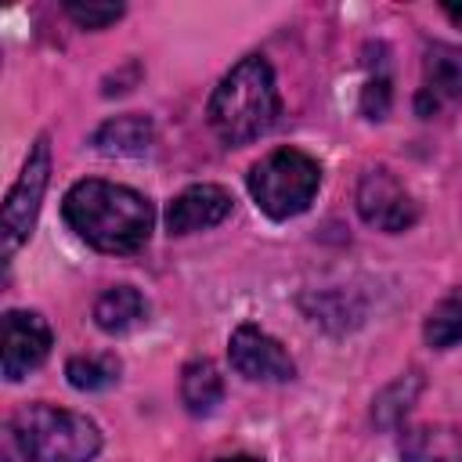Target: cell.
Returning <instances> with one entry per match:
<instances>
[{
    "instance_id": "obj_10",
    "label": "cell",
    "mask_w": 462,
    "mask_h": 462,
    "mask_svg": "<svg viewBox=\"0 0 462 462\" xmlns=\"http://www.w3.org/2000/svg\"><path fill=\"white\" fill-rule=\"evenodd\" d=\"M231 213V195L220 184H191L166 206V231L170 235H191L217 227Z\"/></svg>"
},
{
    "instance_id": "obj_5",
    "label": "cell",
    "mask_w": 462,
    "mask_h": 462,
    "mask_svg": "<svg viewBox=\"0 0 462 462\" xmlns=\"http://www.w3.org/2000/svg\"><path fill=\"white\" fill-rule=\"evenodd\" d=\"M47 184H51V141H47V134H40L36 144L29 148V159H25L14 188L7 191V202H4V213H0L4 260H11L22 249V242L32 235V224L40 217Z\"/></svg>"
},
{
    "instance_id": "obj_12",
    "label": "cell",
    "mask_w": 462,
    "mask_h": 462,
    "mask_svg": "<svg viewBox=\"0 0 462 462\" xmlns=\"http://www.w3.org/2000/svg\"><path fill=\"white\" fill-rule=\"evenodd\" d=\"M401 462H462V430L448 422H422L404 430Z\"/></svg>"
},
{
    "instance_id": "obj_22",
    "label": "cell",
    "mask_w": 462,
    "mask_h": 462,
    "mask_svg": "<svg viewBox=\"0 0 462 462\" xmlns=\"http://www.w3.org/2000/svg\"><path fill=\"white\" fill-rule=\"evenodd\" d=\"M220 462H260V458H253V455H231V458H220Z\"/></svg>"
},
{
    "instance_id": "obj_9",
    "label": "cell",
    "mask_w": 462,
    "mask_h": 462,
    "mask_svg": "<svg viewBox=\"0 0 462 462\" xmlns=\"http://www.w3.org/2000/svg\"><path fill=\"white\" fill-rule=\"evenodd\" d=\"M51 325L36 310H7L4 314V379L18 383L32 368H40L51 354Z\"/></svg>"
},
{
    "instance_id": "obj_15",
    "label": "cell",
    "mask_w": 462,
    "mask_h": 462,
    "mask_svg": "<svg viewBox=\"0 0 462 462\" xmlns=\"http://www.w3.org/2000/svg\"><path fill=\"white\" fill-rule=\"evenodd\" d=\"M300 303L310 314V321L328 332H346L365 318V303L346 289H318V292L303 296Z\"/></svg>"
},
{
    "instance_id": "obj_20",
    "label": "cell",
    "mask_w": 462,
    "mask_h": 462,
    "mask_svg": "<svg viewBox=\"0 0 462 462\" xmlns=\"http://www.w3.org/2000/svg\"><path fill=\"white\" fill-rule=\"evenodd\" d=\"M65 14L79 29H108L112 22L123 18V4H79V0H69L65 4Z\"/></svg>"
},
{
    "instance_id": "obj_21",
    "label": "cell",
    "mask_w": 462,
    "mask_h": 462,
    "mask_svg": "<svg viewBox=\"0 0 462 462\" xmlns=\"http://www.w3.org/2000/svg\"><path fill=\"white\" fill-rule=\"evenodd\" d=\"M440 11L451 18V25H458V29H462V4H444Z\"/></svg>"
},
{
    "instance_id": "obj_18",
    "label": "cell",
    "mask_w": 462,
    "mask_h": 462,
    "mask_svg": "<svg viewBox=\"0 0 462 462\" xmlns=\"http://www.w3.org/2000/svg\"><path fill=\"white\" fill-rule=\"evenodd\" d=\"M65 375L76 390H108L116 379H119V361L108 357V354H90V357H69L65 365Z\"/></svg>"
},
{
    "instance_id": "obj_3",
    "label": "cell",
    "mask_w": 462,
    "mask_h": 462,
    "mask_svg": "<svg viewBox=\"0 0 462 462\" xmlns=\"http://www.w3.org/2000/svg\"><path fill=\"white\" fill-rule=\"evenodd\" d=\"M97 451V422L58 404H22L4 422V462H90Z\"/></svg>"
},
{
    "instance_id": "obj_1",
    "label": "cell",
    "mask_w": 462,
    "mask_h": 462,
    "mask_svg": "<svg viewBox=\"0 0 462 462\" xmlns=\"http://www.w3.org/2000/svg\"><path fill=\"white\" fill-rule=\"evenodd\" d=\"M61 217L87 245H94L97 253H112V256L141 253L155 224V209L141 191L126 184L97 180V177L76 180L65 191Z\"/></svg>"
},
{
    "instance_id": "obj_14",
    "label": "cell",
    "mask_w": 462,
    "mask_h": 462,
    "mask_svg": "<svg viewBox=\"0 0 462 462\" xmlns=\"http://www.w3.org/2000/svg\"><path fill=\"white\" fill-rule=\"evenodd\" d=\"M180 401L191 415H209L224 401V375L209 357H195L180 368Z\"/></svg>"
},
{
    "instance_id": "obj_2",
    "label": "cell",
    "mask_w": 462,
    "mask_h": 462,
    "mask_svg": "<svg viewBox=\"0 0 462 462\" xmlns=\"http://www.w3.org/2000/svg\"><path fill=\"white\" fill-rule=\"evenodd\" d=\"M278 116L282 94L267 58L260 54H245L242 61H235L231 72H224V79L213 87L206 105V119L227 148H242L263 137L278 123Z\"/></svg>"
},
{
    "instance_id": "obj_13",
    "label": "cell",
    "mask_w": 462,
    "mask_h": 462,
    "mask_svg": "<svg viewBox=\"0 0 462 462\" xmlns=\"http://www.w3.org/2000/svg\"><path fill=\"white\" fill-rule=\"evenodd\" d=\"M148 318V300L134 285H112L94 300V321L108 336H123Z\"/></svg>"
},
{
    "instance_id": "obj_11",
    "label": "cell",
    "mask_w": 462,
    "mask_h": 462,
    "mask_svg": "<svg viewBox=\"0 0 462 462\" xmlns=\"http://www.w3.org/2000/svg\"><path fill=\"white\" fill-rule=\"evenodd\" d=\"M94 152L108 155V159H137V155H148L152 144H155V126L148 116L141 112H126V116H112L105 119L94 137H90Z\"/></svg>"
},
{
    "instance_id": "obj_4",
    "label": "cell",
    "mask_w": 462,
    "mask_h": 462,
    "mask_svg": "<svg viewBox=\"0 0 462 462\" xmlns=\"http://www.w3.org/2000/svg\"><path fill=\"white\" fill-rule=\"evenodd\" d=\"M245 184L260 213H267L271 220H289L310 209L321 184V166L300 148H274L260 162H253Z\"/></svg>"
},
{
    "instance_id": "obj_19",
    "label": "cell",
    "mask_w": 462,
    "mask_h": 462,
    "mask_svg": "<svg viewBox=\"0 0 462 462\" xmlns=\"http://www.w3.org/2000/svg\"><path fill=\"white\" fill-rule=\"evenodd\" d=\"M390 101H393L390 72L379 69V72H372V76L365 79V87H361V116H365V119H386Z\"/></svg>"
},
{
    "instance_id": "obj_8",
    "label": "cell",
    "mask_w": 462,
    "mask_h": 462,
    "mask_svg": "<svg viewBox=\"0 0 462 462\" xmlns=\"http://www.w3.org/2000/svg\"><path fill=\"white\" fill-rule=\"evenodd\" d=\"M455 105H462V47L433 43L422 58L415 112H419V119H433V116H444Z\"/></svg>"
},
{
    "instance_id": "obj_6",
    "label": "cell",
    "mask_w": 462,
    "mask_h": 462,
    "mask_svg": "<svg viewBox=\"0 0 462 462\" xmlns=\"http://www.w3.org/2000/svg\"><path fill=\"white\" fill-rule=\"evenodd\" d=\"M354 202H357L361 220L375 231H386V235L408 231L419 220V202L386 166H372L361 173Z\"/></svg>"
},
{
    "instance_id": "obj_17",
    "label": "cell",
    "mask_w": 462,
    "mask_h": 462,
    "mask_svg": "<svg viewBox=\"0 0 462 462\" xmlns=\"http://www.w3.org/2000/svg\"><path fill=\"white\" fill-rule=\"evenodd\" d=\"M422 336H426V343H430L433 350H448V346L462 343V296L440 300V303L430 310V318H426V325H422Z\"/></svg>"
},
{
    "instance_id": "obj_16",
    "label": "cell",
    "mask_w": 462,
    "mask_h": 462,
    "mask_svg": "<svg viewBox=\"0 0 462 462\" xmlns=\"http://www.w3.org/2000/svg\"><path fill=\"white\" fill-rule=\"evenodd\" d=\"M419 393H422V375H419V372L397 375L390 386H383V390L375 393V401H372V422H375L379 430H393V426L411 411V404L419 401Z\"/></svg>"
},
{
    "instance_id": "obj_7",
    "label": "cell",
    "mask_w": 462,
    "mask_h": 462,
    "mask_svg": "<svg viewBox=\"0 0 462 462\" xmlns=\"http://www.w3.org/2000/svg\"><path fill=\"white\" fill-rule=\"evenodd\" d=\"M227 357H231V368L253 383H289L296 375L289 350L274 336H267L260 325H249V321L231 332Z\"/></svg>"
}]
</instances>
